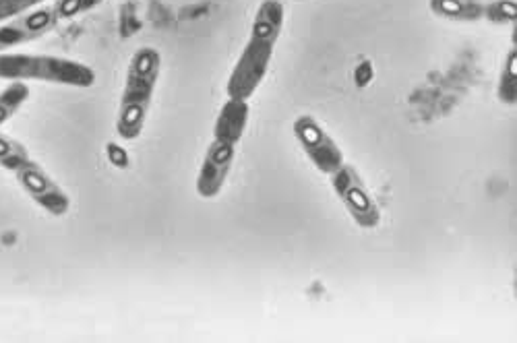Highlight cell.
I'll use <instances>...</instances> for the list:
<instances>
[{"label":"cell","instance_id":"cell-3","mask_svg":"<svg viewBox=\"0 0 517 343\" xmlns=\"http://www.w3.org/2000/svg\"><path fill=\"white\" fill-rule=\"evenodd\" d=\"M0 79L5 81H44L67 87H91L96 73L79 60L63 56L0 52Z\"/></svg>","mask_w":517,"mask_h":343},{"label":"cell","instance_id":"cell-12","mask_svg":"<svg viewBox=\"0 0 517 343\" xmlns=\"http://www.w3.org/2000/svg\"><path fill=\"white\" fill-rule=\"evenodd\" d=\"M29 162H32V155H29L25 145L13 137L0 133V168L15 174Z\"/></svg>","mask_w":517,"mask_h":343},{"label":"cell","instance_id":"cell-6","mask_svg":"<svg viewBox=\"0 0 517 343\" xmlns=\"http://www.w3.org/2000/svg\"><path fill=\"white\" fill-rule=\"evenodd\" d=\"M21 189L36 205L54 217H63L71 211V197L60 189L54 178L34 160L15 172Z\"/></svg>","mask_w":517,"mask_h":343},{"label":"cell","instance_id":"cell-4","mask_svg":"<svg viewBox=\"0 0 517 343\" xmlns=\"http://www.w3.org/2000/svg\"><path fill=\"white\" fill-rule=\"evenodd\" d=\"M331 186L358 228L373 230L379 226L381 209L369 186L350 164H344L338 172L331 174Z\"/></svg>","mask_w":517,"mask_h":343},{"label":"cell","instance_id":"cell-17","mask_svg":"<svg viewBox=\"0 0 517 343\" xmlns=\"http://www.w3.org/2000/svg\"><path fill=\"white\" fill-rule=\"evenodd\" d=\"M106 158L108 162L118 170H129L131 168V155L129 151L114 141L106 143Z\"/></svg>","mask_w":517,"mask_h":343},{"label":"cell","instance_id":"cell-11","mask_svg":"<svg viewBox=\"0 0 517 343\" xmlns=\"http://www.w3.org/2000/svg\"><path fill=\"white\" fill-rule=\"evenodd\" d=\"M29 96H32V89H29L25 81H11L0 91V127H5L13 116H17Z\"/></svg>","mask_w":517,"mask_h":343},{"label":"cell","instance_id":"cell-2","mask_svg":"<svg viewBox=\"0 0 517 343\" xmlns=\"http://www.w3.org/2000/svg\"><path fill=\"white\" fill-rule=\"evenodd\" d=\"M160 67L162 56L156 48L145 46L133 54L116 118V133L120 139L135 141L141 135L151 108V100H154Z\"/></svg>","mask_w":517,"mask_h":343},{"label":"cell","instance_id":"cell-16","mask_svg":"<svg viewBox=\"0 0 517 343\" xmlns=\"http://www.w3.org/2000/svg\"><path fill=\"white\" fill-rule=\"evenodd\" d=\"M42 3H46V0H0V23L34 11Z\"/></svg>","mask_w":517,"mask_h":343},{"label":"cell","instance_id":"cell-10","mask_svg":"<svg viewBox=\"0 0 517 343\" xmlns=\"http://www.w3.org/2000/svg\"><path fill=\"white\" fill-rule=\"evenodd\" d=\"M431 11L453 21L484 19V5L478 0H431Z\"/></svg>","mask_w":517,"mask_h":343},{"label":"cell","instance_id":"cell-15","mask_svg":"<svg viewBox=\"0 0 517 343\" xmlns=\"http://www.w3.org/2000/svg\"><path fill=\"white\" fill-rule=\"evenodd\" d=\"M515 17V0H493V3L484 5V19H489L493 23H515Z\"/></svg>","mask_w":517,"mask_h":343},{"label":"cell","instance_id":"cell-18","mask_svg":"<svg viewBox=\"0 0 517 343\" xmlns=\"http://www.w3.org/2000/svg\"><path fill=\"white\" fill-rule=\"evenodd\" d=\"M371 79H373V67H371V62H362V65L356 69V85H358V87H364V85H369Z\"/></svg>","mask_w":517,"mask_h":343},{"label":"cell","instance_id":"cell-13","mask_svg":"<svg viewBox=\"0 0 517 343\" xmlns=\"http://www.w3.org/2000/svg\"><path fill=\"white\" fill-rule=\"evenodd\" d=\"M497 96L507 106H515L517 102V50L515 48H511L505 56L503 71L497 85Z\"/></svg>","mask_w":517,"mask_h":343},{"label":"cell","instance_id":"cell-9","mask_svg":"<svg viewBox=\"0 0 517 343\" xmlns=\"http://www.w3.org/2000/svg\"><path fill=\"white\" fill-rule=\"evenodd\" d=\"M249 114H251L249 102L228 98V102L222 106V110H220V114L216 118L214 139L238 145L242 135H245V131H247Z\"/></svg>","mask_w":517,"mask_h":343},{"label":"cell","instance_id":"cell-1","mask_svg":"<svg viewBox=\"0 0 517 343\" xmlns=\"http://www.w3.org/2000/svg\"><path fill=\"white\" fill-rule=\"evenodd\" d=\"M282 27L284 5L280 0H263L253 19L251 36L230 73L226 85L228 98L249 102L255 96V91L259 89L269 71L273 48H276L280 40Z\"/></svg>","mask_w":517,"mask_h":343},{"label":"cell","instance_id":"cell-7","mask_svg":"<svg viewBox=\"0 0 517 343\" xmlns=\"http://www.w3.org/2000/svg\"><path fill=\"white\" fill-rule=\"evenodd\" d=\"M236 147L228 141H220L214 139L211 145L205 151V158L203 164L199 168L197 174V182H195V189L199 193V197L203 199H216L224 184L228 180V174L234 166V158H236Z\"/></svg>","mask_w":517,"mask_h":343},{"label":"cell","instance_id":"cell-14","mask_svg":"<svg viewBox=\"0 0 517 343\" xmlns=\"http://www.w3.org/2000/svg\"><path fill=\"white\" fill-rule=\"evenodd\" d=\"M102 3H104V0H56L52 7L56 11L58 21H69V19H75L77 15H81V13L96 9Z\"/></svg>","mask_w":517,"mask_h":343},{"label":"cell","instance_id":"cell-8","mask_svg":"<svg viewBox=\"0 0 517 343\" xmlns=\"http://www.w3.org/2000/svg\"><path fill=\"white\" fill-rule=\"evenodd\" d=\"M58 17L54 7H38L29 13H23L15 19L5 21L0 25V52H7L11 48L23 46L27 42H34L58 25Z\"/></svg>","mask_w":517,"mask_h":343},{"label":"cell","instance_id":"cell-5","mask_svg":"<svg viewBox=\"0 0 517 343\" xmlns=\"http://www.w3.org/2000/svg\"><path fill=\"white\" fill-rule=\"evenodd\" d=\"M294 137L319 172L331 176L346 164L338 143L331 139V135L313 116H300L294 120Z\"/></svg>","mask_w":517,"mask_h":343}]
</instances>
